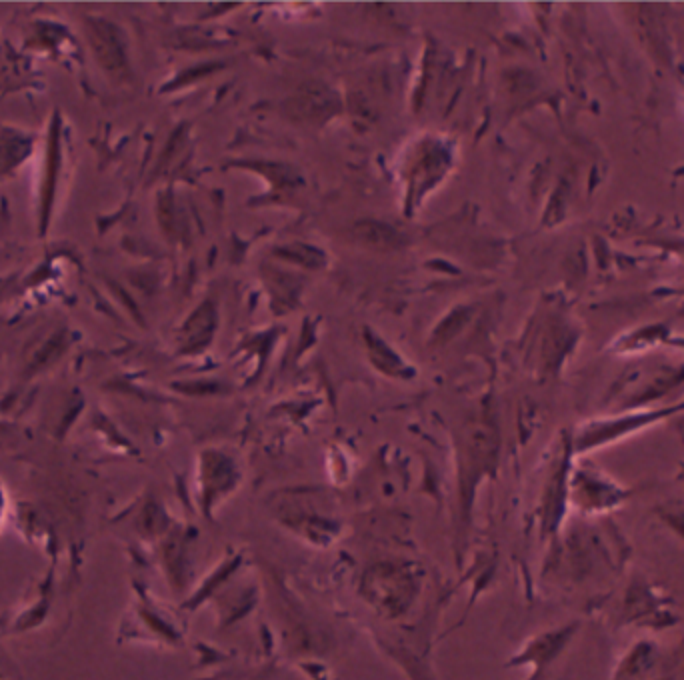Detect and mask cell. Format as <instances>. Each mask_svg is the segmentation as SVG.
<instances>
[{
	"label": "cell",
	"mask_w": 684,
	"mask_h": 680,
	"mask_svg": "<svg viewBox=\"0 0 684 680\" xmlns=\"http://www.w3.org/2000/svg\"><path fill=\"white\" fill-rule=\"evenodd\" d=\"M88 36L92 50L96 52V58L106 70L122 72L126 68V58L122 44L114 32V28L108 22H92L88 26Z\"/></svg>",
	"instance_id": "cell-3"
},
{
	"label": "cell",
	"mask_w": 684,
	"mask_h": 680,
	"mask_svg": "<svg viewBox=\"0 0 684 680\" xmlns=\"http://www.w3.org/2000/svg\"><path fill=\"white\" fill-rule=\"evenodd\" d=\"M658 516L664 520V524L676 532L678 536L684 538V502L676 500V502H666L658 508Z\"/></svg>",
	"instance_id": "cell-7"
},
{
	"label": "cell",
	"mask_w": 684,
	"mask_h": 680,
	"mask_svg": "<svg viewBox=\"0 0 684 680\" xmlns=\"http://www.w3.org/2000/svg\"><path fill=\"white\" fill-rule=\"evenodd\" d=\"M444 166H446V158H444V152L440 148L424 150L416 168H414L412 184L414 186H430L436 178H440V174L444 172Z\"/></svg>",
	"instance_id": "cell-5"
},
{
	"label": "cell",
	"mask_w": 684,
	"mask_h": 680,
	"mask_svg": "<svg viewBox=\"0 0 684 680\" xmlns=\"http://www.w3.org/2000/svg\"><path fill=\"white\" fill-rule=\"evenodd\" d=\"M578 488H574V502L580 510L592 514H604L620 506L628 496L630 488L618 486L606 478H586Z\"/></svg>",
	"instance_id": "cell-2"
},
{
	"label": "cell",
	"mask_w": 684,
	"mask_h": 680,
	"mask_svg": "<svg viewBox=\"0 0 684 680\" xmlns=\"http://www.w3.org/2000/svg\"><path fill=\"white\" fill-rule=\"evenodd\" d=\"M350 238L358 246L368 250H396L402 244V236L396 228L378 220H360L350 228Z\"/></svg>",
	"instance_id": "cell-4"
},
{
	"label": "cell",
	"mask_w": 684,
	"mask_h": 680,
	"mask_svg": "<svg viewBox=\"0 0 684 680\" xmlns=\"http://www.w3.org/2000/svg\"><path fill=\"white\" fill-rule=\"evenodd\" d=\"M276 254L280 258H288V260H294V262L304 264V266H320L324 262V254L312 246H300V244L284 246V248L276 250Z\"/></svg>",
	"instance_id": "cell-6"
},
{
	"label": "cell",
	"mask_w": 684,
	"mask_h": 680,
	"mask_svg": "<svg viewBox=\"0 0 684 680\" xmlns=\"http://www.w3.org/2000/svg\"><path fill=\"white\" fill-rule=\"evenodd\" d=\"M340 108L336 92L322 82L302 84L286 102L284 112L296 122H322Z\"/></svg>",
	"instance_id": "cell-1"
}]
</instances>
